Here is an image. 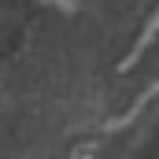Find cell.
I'll use <instances>...</instances> for the list:
<instances>
[{
    "label": "cell",
    "mask_w": 159,
    "mask_h": 159,
    "mask_svg": "<svg viewBox=\"0 0 159 159\" xmlns=\"http://www.w3.org/2000/svg\"><path fill=\"white\" fill-rule=\"evenodd\" d=\"M159 34V7H156V15H152V19H148V26H144V34H141V37H137V44H133V52H129V59H126V63H122V67H133V63H137V59H141V52H144V48H148V41L156 37Z\"/></svg>",
    "instance_id": "6da1fadb"
}]
</instances>
